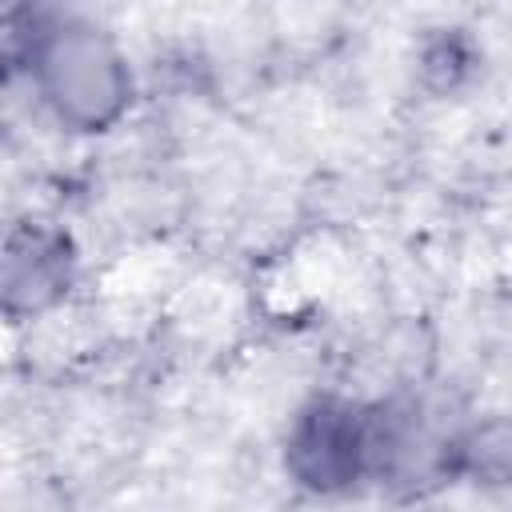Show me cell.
<instances>
[{
	"mask_svg": "<svg viewBox=\"0 0 512 512\" xmlns=\"http://www.w3.org/2000/svg\"><path fill=\"white\" fill-rule=\"evenodd\" d=\"M4 52L28 68L44 108L72 132H108L132 104L128 56L80 16L12 8L4 16Z\"/></svg>",
	"mask_w": 512,
	"mask_h": 512,
	"instance_id": "cell-1",
	"label": "cell"
},
{
	"mask_svg": "<svg viewBox=\"0 0 512 512\" xmlns=\"http://www.w3.org/2000/svg\"><path fill=\"white\" fill-rule=\"evenodd\" d=\"M468 420L436 392H396L372 400V480L380 488L420 496L456 480V440Z\"/></svg>",
	"mask_w": 512,
	"mask_h": 512,
	"instance_id": "cell-2",
	"label": "cell"
},
{
	"mask_svg": "<svg viewBox=\"0 0 512 512\" xmlns=\"http://www.w3.org/2000/svg\"><path fill=\"white\" fill-rule=\"evenodd\" d=\"M284 472L312 496H344L372 480V404L316 392L284 432Z\"/></svg>",
	"mask_w": 512,
	"mask_h": 512,
	"instance_id": "cell-3",
	"label": "cell"
},
{
	"mask_svg": "<svg viewBox=\"0 0 512 512\" xmlns=\"http://www.w3.org/2000/svg\"><path fill=\"white\" fill-rule=\"evenodd\" d=\"M76 276V248L72 240L40 220H20L4 236L0 256V300L12 320L40 316L60 304Z\"/></svg>",
	"mask_w": 512,
	"mask_h": 512,
	"instance_id": "cell-4",
	"label": "cell"
},
{
	"mask_svg": "<svg viewBox=\"0 0 512 512\" xmlns=\"http://www.w3.org/2000/svg\"><path fill=\"white\" fill-rule=\"evenodd\" d=\"M456 480L480 488H512V416H476L456 440Z\"/></svg>",
	"mask_w": 512,
	"mask_h": 512,
	"instance_id": "cell-5",
	"label": "cell"
},
{
	"mask_svg": "<svg viewBox=\"0 0 512 512\" xmlns=\"http://www.w3.org/2000/svg\"><path fill=\"white\" fill-rule=\"evenodd\" d=\"M472 48L464 44V36H456V32H440V36H432L428 44H424V56H420V68H424V76H428V84H436V88H452L468 68H472Z\"/></svg>",
	"mask_w": 512,
	"mask_h": 512,
	"instance_id": "cell-6",
	"label": "cell"
}]
</instances>
